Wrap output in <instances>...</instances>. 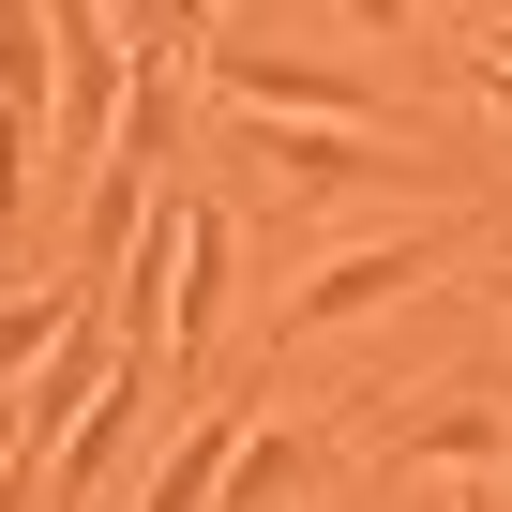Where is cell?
<instances>
[{
    "instance_id": "1",
    "label": "cell",
    "mask_w": 512,
    "mask_h": 512,
    "mask_svg": "<svg viewBox=\"0 0 512 512\" xmlns=\"http://www.w3.org/2000/svg\"><path fill=\"white\" fill-rule=\"evenodd\" d=\"M437 256H452V226H392V241H347V256H317V272L272 302V332H347V317H377V302L437 287Z\"/></svg>"
},
{
    "instance_id": "2",
    "label": "cell",
    "mask_w": 512,
    "mask_h": 512,
    "mask_svg": "<svg viewBox=\"0 0 512 512\" xmlns=\"http://www.w3.org/2000/svg\"><path fill=\"white\" fill-rule=\"evenodd\" d=\"M211 91L256 121H377V76H347L317 46H211Z\"/></svg>"
},
{
    "instance_id": "3",
    "label": "cell",
    "mask_w": 512,
    "mask_h": 512,
    "mask_svg": "<svg viewBox=\"0 0 512 512\" xmlns=\"http://www.w3.org/2000/svg\"><path fill=\"white\" fill-rule=\"evenodd\" d=\"M377 452L482 482V467H512V407H497V392H422V407H392V422H377Z\"/></svg>"
},
{
    "instance_id": "4",
    "label": "cell",
    "mask_w": 512,
    "mask_h": 512,
    "mask_svg": "<svg viewBox=\"0 0 512 512\" xmlns=\"http://www.w3.org/2000/svg\"><path fill=\"white\" fill-rule=\"evenodd\" d=\"M151 377H166V362H151V347H121V377H106V407L76 422V452H61V497H46V512H91V497L136 467V437H151Z\"/></svg>"
},
{
    "instance_id": "5",
    "label": "cell",
    "mask_w": 512,
    "mask_h": 512,
    "mask_svg": "<svg viewBox=\"0 0 512 512\" xmlns=\"http://www.w3.org/2000/svg\"><path fill=\"white\" fill-rule=\"evenodd\" d=\"M226 287H241V241H226V211L196 196V226H181V287H166V362H196V347L226 332Z\"/></svg>"
},
{
    "instance_id": "6",
    "label": "cell",
    "mask_w": 512,
    "mask_h": 512,
    "mask_svg": "<svg viewBox=\"0 0 512 512\" xmlns=\"http://www.w3.org/2000/svg\"><path fill=\"white\" fill-rule=\"evenodd\" d=\"M241 166H272L287 196H332V181H362V166H392V151H377V121H256Z\"/></svg>"
},
{
    "instance_id": "7",
    "label": "cell",
    "mask_w": 512,
    "mask_h": 512,
    "mask_svg": "<svg viewBox=\"0 0 512 512\" xmlns=\"http://www.w3.org/2000/svg\"><path fill=\"white\" fill-rule=\"evenodd\" d=\"M226 467H241V422L211 407V422H181V452H166V467H151L121 512H226Z\"/></svg>"
},
{
    "instance_id": "8",
    "label": "cell",
    "mask_w": 512,
    "mask_h": 512,
    "mask_svg": "<svg viewBox=\"0 0 512 512\" xmlns=\"http://www.w3.org/2000/svg\"><path fill=\"white\" fill-rule=\"evenodd\" d=\"M0 106H61V31H46V0H0Z\"/></svg>"
},
{
    "instance_id": "9",
    "label": "cell",
    "mask_w": 512,
    "mask_h": 512,
    "mask_svg": "<svg viewBox=\"0 0 512 512\" xmlns=\"http://www.w3.org/2000/svg\"><path fill=\"white\" fill-rule=\"evenodd\" d=\"M121 16V46L136 61H181V46H211V0H106Z\"/></svg>"
},
{
    "instance_id": "10",
    "label": "cell",
    "mask_w": 512,
    "mask_h": 512,
    "mask_svg": "<svg viewBox=\"0 0 512 512\" xmlns=\"http://www.w3.org/2000/svg\"><path fill=\"white\" fill-rule=\"evenodd\" d=\"M31 136H46L31 106H0V226H16V196H31Z\"/></svg>"
},
{
    "instance_id": "11",
    "label": "cell",
    "mask_w": 512,
    "mask_h": 512,
    "mask_svg": "<svg viewBox=\"0 0 512 512\" xmlns=\"http://www.w3.org/2000/svg\"><path fill=\"white\" fill-rule=\"evenodd\" d=\"M467 91H482V106L512 121V61H482V46H467Z\"/></svg>"
},
{
    "instance_id": "12",
    "label": "cell",
    "mask_w": 512,
    "mask_h": 512,
    "mask_svg": "<svg viewBox=\"0 0 512 512\" xmlns=\"http://www.w3.org/2000/svg\"><path fill=\"white\" fill-rule=\"evenodd\" d=\"M332 16H347V31H407V0H332Z\"/></svg>"
},
{
    "instance_id": "13",
    "label": "cell",
    "mask_w": 512,
    "mask_h": 512,
    "mask_svg": "<svg viewBox=\"0 0 512 512\" xmlns=\"http://www.w3.org/2000/svg\"><path fill=\"white\" fill-rule=\"evenodd\" d=\"M467 46H482V61H512V16H497V31H467Z\"/></svg>"
},
{
    "instance_id": "14",
    "label": "cell",
    "mask_w": 512,
    "mask_h": 512,
    "mask_svg": "<svg viewBox=\"0 0 512 512\" xmlns=\"http://www.w3.org/2000/svg\"><path fill=\"white\" fill-rule=\"evenodd\" d=\"M497 302H512V241H497Z\"/></svg>"
}]
</instances>
